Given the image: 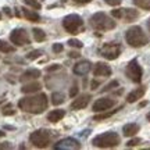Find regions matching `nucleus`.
<instances>
[{
	"mask_svg": "<svg viewBox=\"0 0 150 150\" xmlns=\"http://www.w3.org/2000/svg\"><path fill=\"white\" fill-rule=\"evenodd\" d=\"M146 117H147V120H149V121H150V112H149V114H147V115H146Z\"/></svg>",
	"mask_w": 150,
	"mask_h": 150,
	"instance_id": "45",
	"label": "nucleus"
},
{
	"mask_svg": "<svg viewBox=\"0 0 150 150\" xmlns=\"http://www.w3.org/2000/svg\"><path fill=\"white\" fill-rule=\"evenodd\" d=\"M125 40L131 47H143L149 43V38L142 28L134 25L125 32Z\"/></svg>",
	"mask_w": 150,
	"mask_h": 150,
	"instance_id": "2",
	"label": "nucleus"
},
{
	"mask_svg": "<svg viewBox=\"0 0 150 150\" xmlns=\"http://www.w3.org/2000/svg\"><path fill=\"white\" fill-rule=\"evenodd\" d=\"M146 104H147V102H143V103H140V107H145Z\"/></svg>",
	"mask_w": 150,
	"mask_h": 150,
	"instance_id": "42",
	"label": "nucleus"
},
{
	"mask_svg": "<svg viewBox=\"0 0 150 150\" xmlns=\"http://www.w3.org/2000/svg\"><path fill=\"white\" fill-rule=\"evenodd\" d=\"M111 72L112 71H111V68H110V65H107L106 63H103V61L96 63L95 68H93L95 76H110Z\"/></svg>",
	"mask_w": 150,
	"mask_h": 150,
	"instance_id": "13",
	"label": "nucleus"
},
{
	"mask_svg": "<svg viewBox=\"0 0 150 150\" xmlns=\"http://www.w3.org/2000/svg\"><path fill=\"white\" fill-rule=\"evenodd\" d=\"M29 142L38 149H45V147H47L50 145V134L45 129L35 131V132L29 135Z\"/></svg>",
	"mask_w": 150,
	"mask_h": 150,
	"instance_id": "6",
	"label": "nucleus"
},
{
	"mask_svg": "<svg viewBox=\"0 0 150 150\" xmlns=\"http://www.w3.org/2000/svg\"><path fill=\"white\" fill-rule=\"evenodd\" d=\"M134 4L138 6L142 10L150 11V0H134Z\"/></svg>",
	"mask_w": 150,
	"mask_h": 150,
	"instance_id": "25",
	"label": "nucleus"
},
{
	"mask_svg": "<svg viewBox=\"0 0 150 150\" xmlns=\"http://www.w3.org/2000/svg\"><path fill=\"white\" fill-rule=\"evenodd\" d=\"M4 132H3V131H0V138H3V136H4Z\"/></svg>",
	"mask_w": 150,
	"mask_h": 150,
	"instance_id": "44",
	"label": "nucleus"
},
{
	"mask_svg": "<svg viewBox=\"0 0 150 150\" xmlns=\"http://www.w3.org/2000/svg\"><path fill=\"white\" fill-rule=\"evenodd\" d=\"M10 40L16 46H25V45H29L31 43V39H29V35L28 32L24 29V28H17L13 32L10 33Z\"/></svg>",
	"mask_w": 150,
	"mask_h": 150,
	"instance_id": "9",
	"label": "nucleus"
},
{
	"mask_svg": "<svg viewBox=\"0 0 150 150\" xmlns=\"http://www.w3.org/2000/svg\"><path fill=\"white\" fill-rule=\"evenodd\" d=\"M146 93V86H140V88H136L135 91H132L131 93H129L128 96H127V102L128 103H135L138 102L139 99H142V97L145 96Z\"/></svg>",
	"mask_w": 150,
	"mask_h": 150,
	"instance_id": "15",
	"label": "nucleus"
},
{
	"mask_svg": "<svg viewBox=\"0 0 150 150\" xmlns=\"http://www.w3.org/2000/svg\"><path fill=\"white\" fill-rule=\"evenodd\" d=\"M111 16L114 17V18H122V8H118V10H112L111 11Z\"/></svg>",
	"mask_w": 150,
	"mask_h": 150,
	"instance_id": "34",
	"label": "nucleus"
},
{
	"mask_svg": "<svg viewBox=\"0 0 150 150\" xmlns=\"http://www.w3.org/2000/svg\"><path fill=\"white\" fill-rule=\"evenodd\" d=\"M75 3H78V4H86V3H91L92 0H74Z\"/></svg>",
	"mask_w": 150,
	"mask_h": 150,
	"instance_id": "41",
	"label": "nucleus"
},
{
	"mask_svg": "<svg viewBox=\"0 0 150 150\" xmlns=\"http://www.w3.org/2000/svg\"><path fill=\"white\" fill-rule=\"evenodd\" d=\"M14 50H16L14 46H11L10 43H7L0 39V52H3V53H13Z\"/></svg>",
	"mask_w": 150,
	"mask_h": 150,
	"instance_id": "23",
	"label": "nucleus"
},
{
	"mask_svg": "<svg viewBox=\"0 0 150 150\" xmlns=\"http://www.w3.org/2000/svg\"><path fill=\"white\" fill-rule=\"evenodd\" d=\"M1 102H3V100H0V104H1Z\"/></svg>",
	"mask_w": 150,
	"mask_h": 150,
	"instance_id": "46",
	"label": "nucleus"
},
{
	"mask_svg": "<svg viewBox=\"0 0 150 150\" xmlns=\"http://www.w3.org/2000/svg\"><path fill=\"white\" fill-rule=\"evenodd\" d=\"M122 17L128 22H132L139 17V13L136 10H134V8H122Z\"/></svg>",
	"mask_w": 150,
	"mask_h": 150,
	"instance_id": "20",
	"label": "nucleus"
},
{
	"mask_svg": "<svg viewBox=\"0 0 150 150\" xmlns=\"http://www.w3.org/2000/svg\"><path fill=\"white\" fill-rule=\"evenodd\" d=\"M99 85H100V82H99V81H96V79H93L91 82V89H92V91H96V88Z\"/></svg>",
	"mask_w": 150,
	"mask_h": 150,
	"instance_id": "37",
	"label": "nucleus"
},
{
	"mask_svg": "<svg viewBox=\"0 0 150 150\" xmlns=\"http://www.w3.org/2000/svg\"><path fill=\"white\" fill-rule=\"evenodd\" d=\"M40 88H42V86H40L39 82H29V83L22 86L21 92L25 93V95H28V93H36V92L40 91Z\"/></svg>",
	"mask_w": 150,
	"mask_h": 150,
	"instance_id": "19",
	"label": "nucleus"
},
{
	"mask_svg": "<svg viewBox=\"0 0 150 150\" xmlns=\"http://www.w3.org/2000/svg\"><path fill=\"white\" fill-rule=\"evenodd\" d=\"M63 50H64L63 43H54V45H53V52H54V53H61Z\"/></svg>",
	"mask_w": 150,
	"mask_h": 150,
	"instance_id": "33",
	"label": "nucleus"
},
{
	"mask_svg": "<svg viewBox=\"0 0 150 150\" xmlns=\"http://www.w3.org/2000/svg\"><path fill=\"white\" fill-rule=\"evenodd\" d=\"M121 45L120 43H106L99 49V53L102 54L104 59L107 60H115L121 54Z\"/></svg>",
	"mask_w": 150,
	"mask_h": 150,
	"instance_id": "8",
	"label": "nucleus"
},
{
	"mask_svg": "<svg viewBox=\"0 0 150 150\" xmlns=\"http://www.w3.org/2000/svg\"><path fill=\"white\" fill-rule=\"evenodd\" d=\"M91 70H92V64H91V61H88V60L76 63L74 65V68H72L75 75H86Z\"/></svg>",
	"mask_w": 150,
	"mask_h": 150,
	"instance_id": "14",
	"label": "nucleus"
},
{
	"mask_svg": "<svg viewBox=\"0 0 150 150\" xmlns=\"http://www.w3.org/2000/svg\"><path fill=\"white\" fill-rule=\"evenodd\" d=\"M125 75H127L132 82H135V83H140L142 76H143V70H142V67L139 65V63H138V60L136 59L131 60L128 64H127Z\"/></svg>",
	"mask_w": 150,
	"mask_h": 150,
	"instance_id": "7",
	"label": "nucleus"
},
{
	"mask_svg": "<svg viewBox=\"0 0 150 150\" xmlns=\"http://www.w3.org/2000/svg\"><path fill=\"white\" fill-rule=\"evenodd\" d=\"M118 110H112V111H108V112H104V114H100V115H95V121H100V120H104V118H108L111 117L112 114Z\"/></svg>",
	"mask_w": 150,
	"mask_h": 150,
	"instance_id": "29",
	"label": "nucleus"
},
{
	"mask_svg": "<svg viewBox=\"0 0 150 150\" xmlns=\"http://www.w3.org/2000/svg\"><path fill=\"white\" fill-rule=\"evenodd\" d=\"M52 103H53L54 106H59L61 103H64V95L60 93V92L53 93V95H52Z\"/></svg>",
	"mask_w": 150,
	"mask_h": 150,
	"instance_id": "24",
	"label": "nucleus"
},
{
	"mask_svg": "<svg viewBox=\"0 0 150 150\" xmlns=\"http://www.w3.org/2000/svg\"><path fill=\"white\" fill-rule=\"evenodd\" d=\"M24 3L27 6H29V7H32V8H35V10H40V3L39 1H36V0H22Z\"/></svg>",
	"mask_w": 150,
	"mask_h": 150,
	"instance_id": "27",
	"label": "nucleus"
},
{
	"mask_svg": "<svg viewBox=\"0 0 150 150\" xmlns=\"http://www.w3.org/2000/svg\"><path fill=\"white\" fill-rule=\"evenodd\" d=\"M82 25H83V20L78 14H70V16L64 17L63 20V27L68 33H74V35L78 33Z\"/></svg>",
	"mask_w": 150,
	"mask_h": 150,
	"instance_id": "5",
	"label": "nucleus"
},
{
	"mask_svg": "<svg viewBox=\"0 0 150 150\" xmlns=\"http://www.w3.org/2000/svg\"><path fill=\"white\" fill-rule=\"evenodd\" d=\"M79 56L81 54L78 53V52H70V53H68V57H70V59H78Z\"/></svg>",
	"mask_w": 150,
	"mask_h": 150,
	"instance_id": "38",
	"label": "nucleus"
},
{
	"mask_svg": "<svg viewBox=\"0 0 150 150\" xmlns=\"http://www.w3.org/2000/svg\"><path fill=\"white\" fill-rule=\"evenodd\" d=\"M40 54H42L40 50H32L31 53L27 54V59L28 60H35V59H38V57H40Z\"/></svg>",
	"mask_w": 150,
	"mask_h": 150,
	"instance_id": "30",
	"label": "nucleus"
},
{
	"mask_svg": "<svg viewBox=\"0 0 150 150\" xmlns=\"http://www.w3.org/2000/svg\"><path fill=\"white\" fill-rule=\"evenodd\" d=\"M139 129H140V127L138 125V124L131 122V124H127V125H124L122 134H124V136H127V138H131V136H135V135L138 134V132H139Z\"/></svg>",
	"mask_w": 150,
	"mask_h": 150,
	"instance_id": "17",
	"label": "nucleus"
},
{
	"mask_svg": "<svg viewBox=\"0 0 150 150\" xmlns=\"http://www.w3.org/2000/svg\"><path fill=\"white\" fill-rule=\"evenodd\" d=\"M32 32H33V38H35L36 42H43V40L46 39V33H45V31H42L40 28H33Z\"/></svg>",
	"mask_w": 150,
	"mask_h": 150,
	"instance_id": "22",
	"label": "nucleus"
},
{
	"mask_svg": "<svg viewBox=\"0 0 150 150\" xmlns=\"http://www.w3.org/2000/svg\"><path fill=\"white\" fill-rule=\"evenodd\" d=\"M65 115L64 110H60V108H56V110H52V111L47 114V120L50 122H59L60 120H63Z\"/></svg>",
	"mask_w": 150,
	"mask_h": 150,
	"instance_id": "18",
	"label": "nucleus"
},
{
	"mask_svg": "<svg viewBox=\"0 0 150 150\" xmlns=\"http://www.w3.org/2000/svg\"><path fill=\"white\" fill-rule=\"evenodd\" d=\"M147 28H149V32H150V18L147 20Z\"/></svg>",
	"mask_w": 150,
	"mask_h": 150,
	"instance_id": "43",
	"label": "nucleus"
},
{
	"mask_svg": "<svg viewBox=\"0 0 150 150\" xmlns=\"http://www.w3.org/2000/svg\"><path fill=\"white\" fill-rule=\"evenodd\" d=\"M1 114L3 115H14L16 114V110H14V107H13V104H6L4 107L1 108Z\"/></svg>",
	"mask_w": 150,
	"mask_h": 150,
	"instance_id": "26",
	"label": "nucleus"
},
{
	"mask_svg": "<svg viewBox=\"0 0 150 150\" xmlns=\"http://www.w3.org/2000/svg\"><path fill=\"white\" fill-rule=\"evenodd\" d=\"M59 68H60V65H59V64H53V65H50V67H47V71L50 72V71L59 70Z\"/></svg>",
	"mask_w": 150,
	"mask_h": 150,
	"instance_id": "39",
	"label": "nucleus"
},
{
	"mask_svg": "<svg viewBox=\"0 0 150 150\" xmlns=\"http://www.w3.org/2000/svg\"><path fill=\"white\" fill-rule=\"evenodd\" d=\"M0 149H11V145L8 143V142H4V143L0 145Z\"/></svg>",
	"mask_w": 150,
	"mask_h": 150,
	"instance_id": "40",
	"label": "nucleus"
},
{
	"mask_svg": "<svg viewBox=\"0 0 150 150\" xmlns=\"http://www.w3.org/2000/svg\"><path fill=\"white\" fill-rule=\"evenodd\" d=\"M54 149H70V150H78L81 149V143L74 138H64V139L59 140L56 145L53 146Z\"/></svg>",
	"mask_w": 150,
	"mask_h": 150,
	"instance_id": "11",
	"label": "nucleus"
},
{
	"mask_svg": "<svg viewBox=\"0 0 150 150\" xmlns=\"http://www.w3.org/2000/svg\"><path fill=\"white\" fill-rule=\"evenodd\" d=\"M78 92H79V88H78L76 85H74V86H72V88L70 89V97H72V99H74V97L78 95Z\"/></svg>",
	"mask_w": 150,
	"mask_h": 150,
	"instance_id": "35",
	"label": "nucleus"
},
{
	"mask_svg": "<svg viewBox=\"0 0 150 150\" xmlns=\"http://www.w3.org/2000/svg\"><path fill=\"white\" fill-rule=\"evenodd\" d=\"M108 6H112V7H115V6H120L121 4V1L122 0H104Z\"/></svg>",
	"mask_w": 150,
	"mask_h": 150,
	"instance_id": "36",
	"label": "nucleus"
},
{
	"mask_svg": "<svg viewBox=\"0 0 150 150\" xmlns=\"http://www.w3.org/2000/svg\"><path fill=\"white\" fill-rule=\"evenodd\" d=\"M68 45H70L71 47H76V49L83 47V43L81 42V40H78V39H70V40H68Z\"/></svg>",
	"mask_w": 150,
	"mask_h": 150,
	"instance_id": "28",
	"label": "nucleus"
},
{
	"mask_svg": "<svg viewBox=\"0 0 150 150\" xmlns=\"http://www.w3.org/2000/svg\"><path fill=\"white\" fill-rule=\"evenodd\" d=\"M22 11H24V16H25V18H27L28 21H31V22H39V20H40V16L38 14L36 11H31V10H28V8H22Z\"/></svg>",
	"mask_w": 150,
	"mask_h": 150,
	"instance_id": "21",
	"label": "nucleus"
},
{
	"mask_svg": "<svg viewBox=\"0 0 150 150\" xmlns=\"http://www.w3.org/2000/svg\"><path fill=\"white\" fill-rule=\"evenodd\" d=\"M121 142V138L117 132H104L102 135H97L96 138H93L92 145L95 147H100V149H111V147H117Z\"/></svg>",
	"mask_w": 150,
	"mask_h": 150,
	"instance_id": "3",
	"label": "nucleus"
},
{
	"mask_svg": "<svg viewBox=\"0 0 150 150\" xmlns=\"http://www.w3.org/2000/svg\"><path fill=\"white\" fill-rule=\"evenodd\" d=\"M49 106L47 96L45 93H38L35 96H28L22 97L18 102V107L22 111L31 112V114H40L43 112Z\"/></svg>",
	"mask_w": 150,
	"mask_h": 150,
	"instance_id": "1",
	"label": "nucleus"
},
{
	"mask_svg": "<svg viewBox=\"0 0 150 150\" xmlns=\"http://www.w3.org/2000/svg\"><path fill=\"white\" fill-rule=\"evenodd\" d=\"M115 106V100L108 99V97H100L93 103V111L95 112H103L106 110H110L111 107Z\"/></svg>",
	"mask_w": 150,
	"mask_h": 150,
	"instance_id": "10",
	"label": "nucleus"
},
{
	"mask_svg": "<svg viewBox=\"0 0 150 150\" xmlns=\"http://www.w3.org/2000/svg\"><path fill=\"white\" fill-rule=\"evenodd\" d=\"M140 143V139L139 138H134V139H129L128 143H127V146L128 147H134V146H138Z\"/></svg>",
	"mask_w": 150,
	"mask_h": 150,
	"instance_id": "32",
	"label": "nucleus"
},
{
	"mask_svg": "<svg viewBox=\"0 0 150 150\" xmlns=\"http://www.w3.org/2000/svg\"><path fill=\"white\" fill-rule=\"evenodd\" d=\"M91 25L93 29H97V31H110V29H114L117 22L114 21L112 18L104 14V13H96L91 17Z\"/></svg>",
	"mask_w": 150,
	"mask_h": 150,
	"instance_id": "4",
	"label": "nucleus"
},
{
	"mask_svg": "<svg viewBox=\"0 0 150 150\" xmlns=\"http://www.w3.org/2000/svg\"><path fill=\"white\" fill-rule=\"evenodd\" d=\"M118 85H120V82L118 81H111L108 85H106V88L103 89V92H106V91H111V89H114V88H118Z\"/></svg>",
	"mask_w": 150,
	"mask_h": 150,
	"instance_id": "31",
	"label": "nucleus"
},
{
	"mask_svg": "<svg viewBox=\"0 0 150 150\" xmlns=\"http://www.w3.org/2000/svg\"><path fill=\"white\" fill-rule=\"evenodd\" d=\"M91 99H92L91 95H82V96L76 97V99H74L72 103H71V108H72V110H82V108H85L86 106L89 104Z\"/></svg>",
	"mask_w": 150,
	"mask_h": 150,
	"instance_id": "12",
	"label": "nucleus"
},
{
	"mask_svg": "<svg viewBox=\"0 0 150 150\" xmlns=\"http://www.w3.org/2000/svg\"><path fill=\"white\" fill-rule=\"evenodd\" d=\"M40 71L36 70V68H29V70H27L24 74L21 75V78H20V81L21 82H27V81H31V79H38V78H40Z\"/></svg>",
	"mask_w": 150,
	"mask_h": 150,
	"instance_id": "16",
	"label": "nucleus"
}]
</instances>
